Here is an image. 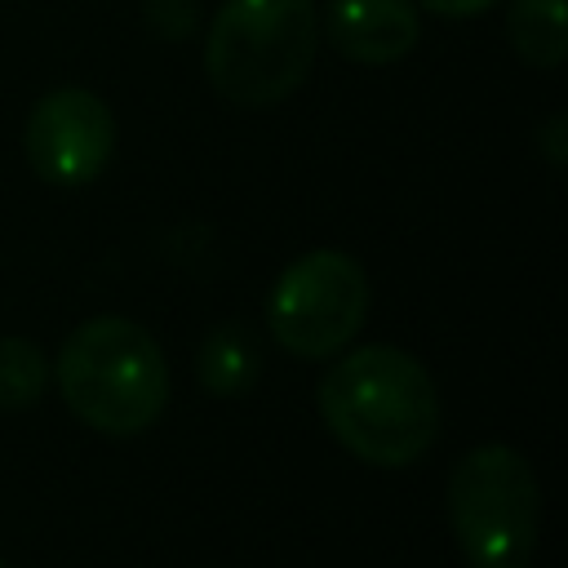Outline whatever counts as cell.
<instances>
[{"mask_svg": "<svg viewBox=\"0 0 568 568\" xmlns=\"http://www.w3.org/2000/svg\"><path fill=\"white\" fill-rule=\"evenodd\" d=\"M320 413L333 439L368 466H408L439 435L430 373L399 346H359L320 382Z\"/></svg>", "mask_w": 568, "mask_h": 568, "instance_id": "cell-1", "label": "cell"}, {"mask_svg": "<svg viewBox=\"0 0 568 568\" xmlns=\"http://www.w3.org/2000/svg\"><path fill=\"white\" fill-rule=\"evenodd\" d=\"M58 390L67 408L102 435H142L169 404V364L160 342L124 315L84 320L58 351Z\"/></svg>", "mask_w": 568, "mask_h": 568, "instance_id": "cell-2", "label": "cell"}, {"mask_svg": "<svg viewBox=\"0 0 568 568\" xmlns=\"http://www.w3.org/2000/svg\"><path fill=\"white\" fill-rule=\"evenodd\" d=\"M315 0H226L204 40V75L235 106H275L315 67Z\"/></svg>", "mask_w": 568, "mask_h": 568, "instance_id": "cell-3", "label": "cell"}, {"mask_svg": "<svg viewBox=\"0 0 568 568\" xmlns=\"http://www.w3.org/2000/svg\"><path fill=\"white\" fill-rule=\"evenodd\" d=\"M541 488L510 444L470 448L448 475V524L466 568H528L537 550Z\"/></svg>", "mask_w": 568, "mask_h": 568, "instance_id": "cell-4", "label": "cell"}, {"mask_svg": "<svg viewBox=\"0 0 568 568\" xmlns=\"http://www.w3.org/2000/svg\"><path fill=\"white\" fill-rule=\"evenodd\" d=\"M368 280L364 266L342 248H311L288 262L271 288L266 324L271 337L297 359H328L364 328Z\"/></svg>", "mask_w": 568, "mask_h": 568, "instance_id": "cell-5", "label": "cell"}, {"mask_svg": "<svg viewBox=\"0 0 568 568\" xmlns=\"http://www.w3.org/2000/svg\"><path fill=\"white\" fill-rule=\"evenodd\" d=\"M22 146L36 178L53 186H84L106 169L115 151V120L89 89H49L27 115Z\"/></svg>", "mask_w": 568, "mask_h": 568, "instance_id": "cell-6", "label": "cell"}, {"mask_svg": "<svg viewBox=\"0 0 568 568\" xmlns=\"http://www.w3.org/2000/svg\"><path fill=\"white\" fill-rule=\"evenodd\" d=\"M324 31L342 58L386 67L417 44L422 18L413 0H333L324 9Z\"/></svg>", "mask_w": 568, "mask_h": 568, "instance_id": "cell-7", "label": "cell"}, {"mask_svg": "<svg viewBox=\"0 0 568 568\" xmlns=\"http://www.w3.org/2000/svg\"><path fill=\"white\" fill-rule=\"evenodd\" d=\"M195 373L209 395H222V399L248 395L262 373V346H257L253 328H244V324L213 328L195 355Z\"/></svg>", "mask_w": 568, "mask_h": 568, "instance_id": "cell-8", "label": "cell"}, {"mask_svg": "<svg viewBox=\"0 0 568 568\" xmlns=\"http://www.w3.org/2000/svg\"><path fill=\"white\" fill-rule=\"evenodd\" d=\"M506 36L528 67H559L568 53V4L564 0H510Z\"/></svg>", "mask_w": 568, "mask_h": 568, "instance_id": "cell-9", "label": "cell"}, {"mask_svg": "<svg viewBox=\"0 0 568 568\" xmlns=\"http://www.w3.org/2000/svg\"><path fill=\"white\" fill-rule=\"evenodd\" d=\"M49 359L27 337H0V408H31L44 395Z\"/></svg>", "mask_w": 568, "mask_h": 568, "instance_id": "cell-10", "label": "cell"}, {"mask_svg": "<svg viewBox=\"0 0 568 568\" xmlns=\"http://www.w3.org/2000/svg\"><path fill=\"white\" fill-rule=\"evenodd\" d=\"M426 13H435V18H475V13H484V9H493L497 0H417Z\"/></svg>", "mask_w": 568, "mask_h": 568, "instance_id": "cell-11", "label": "cell"}, {"mask_svg": "<svg viewBox=\"0 0 568 568\" xmlns=\"http://www.w3.org/2000/svg\"><path fill=\"white\" fill-rule=\"evenodd\" d=\"M564 133H568V115H550V120H546V129H541V151H546V160H550L555 169L568 160Z\"/></svg>", "mask_w": 568, "mask_h": 568, "instance_id": "cell-12", "label": "cell"}, {"mask_svg": "<svg viewBox=\"0 0 568 568\" xmlns=\"http://www.w3.org/2000/svg\"><path fill=\"white\" fill-rule=\"evenodd\" d=\"M0 568H9V564H4V559H0Z\"/></svg>", "mask_w": 568, "mask_h": 568, "instance_id": "cell-13", "label": "cell"}]
</instances>
